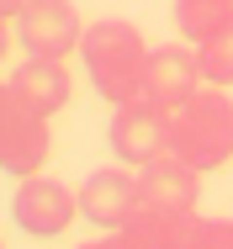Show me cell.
Instances as JSON below:
<instances>
[{"instance_id":"obj_1","label":"cell","mask_w":233,"mask_h":249,"mask_svg":"<svg viewBox=\"0 0 233 249\" xmlns=\"http://www.w3.org/2000/svg\"><path fill=\"white\" fill-rule=\"evenodd\" d=\"M148 43L133 21L122 16H106L85 27V43H80V64H85V80L101 101L111 106H127L143 96V74H148Z\"/></svg>"},{"instance_id":"obj_2","label":"cell","mask_w":233,"mask_h":249,"mask_svg":"<svg viewBox=\"0 0 233 249\" xmlns=\"http://www.w3.org/2000/svg\"><path fill=\"white\" fill-rule=\"evenodd\" d=\"M170 149L191 159L201 175L223 170L233 159V101L228 85H201L186 106H175V127H170Z\"/></svg>"},{"instance_id":"obj_3","label":"cell","mask_w":233,"mask_h":249,"mask_svg":"<svg viewBox=\"0 0 233 249\" xmlns=\"http://www.w3.org/2000/svg\"><path fill=\"white\" fill-rule=\"evenodd\" d=\"M170 127H175V111L159 106V101H148V96H138V101H127V106L111 111L106 143L117 154V164L143 170L148 159H159V154L170 149Z\"/></svg>"},{"instance_id":"obj_4","label":"cell","mask_w":233,"mask_h":249,"mask_svg":"<svg viewBox=\"0 0 233 249\" xmlns=\"http://www.w3.org/2000/svg\"><path fill=\"white\" fill-rule=\"evenodd\" d=\"M16 43L27 58H69L85 43V16L74 11V0H27V11L16 16Z\"/></svg>"},{"instance_id":"obj_5","label":"cell","mask_w":233,"mask_h":249,"mask_svg":"<svg viewBox=\"0 0 233 249\" xmlns=\"http://www.w3.org/2000/svg\"><path fill=\"white\" fill-rule=\"evenodd\" d=\"M74 217H80V191H69L53 175H27L11 196V223L27 239H58Z\"/></svg>"},{"instance_id":"obj_6","label":"cell","mask_w":233,"mask_h":249,"mask_svg":"<svg viewBox=\"0 0 233 249\" xmlns=\"http://www.w3.org/2000/svg\"><path fill=\"white\" fill-rule=\"evenodd\" d=\"M48 154H53V133H48V117L27 111L21 101L0 96V170L11 180H27V175H43Z\"/></svg>"},{"instance_id":"obj_7","label":"cell","mask_w":233,"mask_h":249,"mask_svg":"<svg viewBox=\"0 0 233 249\" xmlns=\"http://www.w3.org/2000/svg\"><path fill=\"white\" fill-rule=\"evenodd\" d=\"M143 201V180L133 164H111V170H90L80 186V217L90 228H122L127 212Z\"/></svg>"},{"instance_id":"obj_8","label":"cell","mask_w":233,"mask_h":249,"mask_svg":"<svg viewBox=\"0 0 233 249\" xmlns=\"http://www.w3.org/2000/svg\"><path fill=\"white\" fill-rule=\"evenodd\" d=\"M0 96L21 101L37 117H58L69 106V69H64V58H21L5 74V90Z\"/></svg>"},{"instance_id":"obj_9","label":"cell","mask_w":233,"mask_h":249,"mask_svg":"<svg viewBox=\"0 0 233 249\" xmlns=\"http://www.w3.org/2000/svg\"><path fill=\"white\" fill-rule=\"evenodd\" d=\"M207 80H201V58L180 43H159V48L148 53V74H143V96L159 101V106H186L196 90H201Z\"/></svg>"},{"instance_id":"obj_10","label":"cell","mask_w":233,"mask_h":249,"mask_svg":"<svg viewBox=\"0 0 233 249\" xmlns=\"http://www.w3.org/2000/svg\"><path fill=\"white\" fill-rule=\"evenodd\" d=\"M143 180V201L154 207H170V212H196V196H201V170L180 159L175 149H164L159 159H148L138 170Z\"/></svg>"},{"instance_id":"obj_11","label":"cell","mask_w":233,"mask_h":249,"mask_svg":"<svg viewBox=\"0 0 233 249\" xmlns=\"http://www.w3.org/2000/svg\"><path fill=\"white\" fill-rule=\"evenodd\" d=\"M196 212H170V207H154V201H138L122 223V233L138 249H196Z\"/></svg>"},{"instance_id":"obj_12","label":"cell","mask_w":233,"mask_h":249,"mask_svg":"<svg viewBox=\"0 0 233 249\" xmlns=\"http://www.w3.org/2000/svg\"><path fill=\"white\" fill-rule=\"evenodd\" d=\"M233 21V0H175V27L191 48H201L207 37H217Z\"/></svg>"},{"instance_id":"obj_13","label":"cell","mask_w":233,"mask_h":249,"mask_svg":"<svg viewBox=\"0 0 233 249\" xmlns=\"http://www.w3.org/2000/svg\"><path fill=\"white\" fill-rule=\"evenodd\" d=\"M196 58H201V80H207V85H233V21L217 37H207V43L196 48Z\"/></svg>"},{"instance_id":"obj_14","label":"cell","mask_w":233,"mask_h":249,"mask_svg":"<svg viewBox=\"0 0 233 249\" xmlns=\"http://www.w3.org/2000/svg\"><path fill=\"white\" fill-rule=\"evenodd\" d=\"M196 249H233V217H201L196 223Z\"/></svg>"},{"instance_id":"obj_15","label":"cell","mask_w":233,"mask_h":249,"mask_svg":"<svg viewBox=\"0 0 233 249\" xmlns=\"http://www.w3.org/2000/svg\"><path fill=\"white\" fill-rule=\"evenodd\" d=\"M80 249H138V244H133V239H127L122 228H106L101 239H85V244H80Z\"/></svg>"},{"instance_id":"obj_16","label":"cell","mask_w":233,"mask_h":249,"mask_svg":"<svg viewBox=\"0 0 233 249\" xmlns=\"http://www.w3.org/2000/svg\"><path fill=\"white\" fill-rule=\"evenodd\" d=\"M0 11H5V21H16V16L27 11V0H0Z\"/></svg>"}]
</instances>
